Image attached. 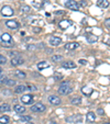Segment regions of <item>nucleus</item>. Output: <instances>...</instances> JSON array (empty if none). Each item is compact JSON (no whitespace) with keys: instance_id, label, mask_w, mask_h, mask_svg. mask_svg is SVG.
I'll return each instance as SVG.
<instances>
[{"instance_id":"1","label":"nucleus","mask_w":110,"mask_h":124,"mask_svg":"<svg viewBox=\"0 0 110 124\" xmlns=\"http://www.w3.org/2000/svg\"><path fill=\"white\" fill-rule=\"evenodd\" d=\"M72 91H73V88L70 87V84L68 81L62 82V85L59 88V93L62 94V96H67V94H69Z\"/></svg>"},{"instance_id":"2","label":"nucleus","mask_w":110,"mask_h":124,"mask_svg":"<svg viewBox=\"0 0 110 124\" xmlns=\"http://www.w3.org/2000/svg\"><path fill=\"white\" fill-rule=\"evenodd\" d=\"M46 110V107H45L43 103L38 102V103H34V104L31 107V111L32 112H36V113H41V112H44Z\"/></svg>"},{"instance_id":"3","label":"nucleus","mask_w":110,"mask_h":124,"mask_svg":"<svg viewBox=\"0 0 110 124\" xmlns=\"http://www.w3.org/2000/svg\"><path fill=\"white\" fill-rule=\"evenodd\" d=\"M83 120V115L82 114H74L72 116H67L65 119L66 123H79Z\"/></svg>"},{"instance_id":"4","label":"nucleus","mask_w":110,"mask_h":124,"mask_svg":"<svg viewBox=\"0 0 110 124\" xmlns=\"http://www.w3.org/2000/svg\"><path fill=\"white\" fill-rule=\"evenodd\" d=\"M65 6H66V8L72 9V10H75V11H77V10L80 9V6L76 2L75 0H67V1L65 2Z\"/></svg>"},{"instance_id":"5","label":"nucleus","mask_w":110,"mask_h":124,"mask_svg":"<svg viewBox=\"0 0 110 124\" xmlns=\"http://www.w3.org/2000/svg\"><path fill=\"white\" fill-rule=\"evenodd\" d=\"M1 14L5 16H13V9L11 7H9V6H5L1 9Z\"/></svg>"},{"instance_id":"6","label":"nucleus","mask_w":110,"mask_h":124,"mask_svg":"<svg viewBox=\"0 0 110 124\" xmlns=\"http://www.w3.org/2000/svg\"><path fill=\"white\" fill-rule=\"evenodd\" d=\"M33 100H34V97L32 94H23L21 97V101L24 104H31V103H33Z\"/></svg>"},{"instance_id":"7","label":"nucleus","mask_w":110,"mask_h":124,"mask_svg":"<svg viewBox=\"0 0 110 124\" xmlns=\"http://www.w3.org/2000/svg\"><path fill=\"white\" fill-rule=\"evenodd\" d=\"M23 64H24V59L21 58L20 56L12 57L11 58V65L12 66H20V65H23Z\"/></svg>"},{"instance_id":"8","label":"nucleus","mask_w":110,"mask_h":124,"mask_svg":"<svg viewBox=\"0 0 110 124\" xmlns=\"http://www.w3.org/2000/svg\"><path fill=\"white\" fill-rule=\"evenodd\" d=\"M61 43H62L61 38H57V36H51V38H50V44H51L52 46H59Z\"/></svg>"},{"instance_id":"9","label":"nucleus","mask_w":110,"mask_h":124,"mask_svg":"<svg viewBox=\"0 0 110 124\" xmlns=\"http://www.w3.org/2000/svg\"><path fill=\"white\" fill-rule=\"evenodd\" d=\"M6 25H7V28L12 29V30L19 28V23L16 20H8V21H6Z\"/></svg>"},{"instance_id":"10","label":"nucleus","mask_w":110,"mask_h":124,"mask_svg":"<svg viewBox=\"0 0 110 124\" xmlns=\"http://www.w3.org/2000/svg\"><path fill=\"white\" fill-rule=\"evenodd\" d=\"M49 102L53 105H59L61 104V99H59V97H56V96H50Z\"/></svg>"},{"instance_id":"11","label":"nucleus","mask_w":110,"mask_h":124,"mask_svg":"<svg viewBox=\"0 0 110 124\" xmlns=\"http://www.w3.org/2000/svg\"><path fill=\"white\" fill-rule=\"evenodd\" d=\"M86 120H87V123H94L95 120H96V114L94 112H88L86 114Z\"/></svg>"},{"instance_id":"12","label":"nucleus","mask_w":110,"mask_h":124,"mask_svg":"<svg viewBox=\"0 0 110 124\" xmlns=\"http://www.w3.org/2000/svg\"><path fill=\"white\" fill-rule=\"evenodd\" d=\"M97 6L99 8L106 9V8L109 7V0H97Z\"/></svg>"},{"instance_id":"13","label":"nucleus","mask_w":110,"mask_h":124,"mask_svg":"<svg viewBox=\"0 0 110 124\" xmlns=\"http://www.w3.org/2000/svg\"><path fill=\"white\" fill-rule=\"evenodd\" d=\"M62 67L63 68H67V69H70V68H76V64L74 63V62H64V63H62Z\"/></svg>"},{"instance_id":"14","label":"nucleus","mask_w":110,"mask_h":124,"mask_svg":"<svg viewBox=\"0 0 110 124\" xmlns=\"http://www.w3.org/2000/svg\"><path fill=\"white\" fill-rule=\"evenodd\" d=\"M79 47V44L76 42H70V43H67L65 45V48L66 49H69V51H73V49H76Z\"/></svg>"},{"instance_id":"15","label":"nucleus","mask_w":110,"mask_h":124,"mask_svg":"<svg viewBox=\"0 0 110 124\" xmlns=\"http://www.w3.org/2000/svg\"><path fill=\"white\" fill-rule=\"evenodd\" d=\"M2 84L8 87H13L17 85V82H16V80H13V79H7V78H5V79L2 80Z\"/></svg>"},{"instance_id":"16","label":"nucleus","mask_w":110,"mask_h":124,"mask_svg":"<svg viewBox=\"0 0 110 124\" xmlns=\"http://www.w3.org/2000/svg\"><path fill=\"white\" fill-rule=\"evenodd\" d=\"M72 25V22L68 21V20H62L61 22H59V28L63 29V30H65V29H67L68 26Z\"/></svg>"},{"instance_id":"17","label":"nucleus","mask_w":110,"mask_h":124,"mask_svg":"<svg viewBox=\"0 0 110 124\" xmlns=\"http://www.w3.org/2000/svg\"><path fill=\"white\" fill-rule=\"evenodd\" d=\"M86 39L89 43H95L98 41V36H97V35H94V34H90V33L86 35Z\"/></svg>"},{"instance_id":"18","label":"nucleus","mask_w":110,"mask_h":124,"mask_svg":"<svg viewBox=\"0 0 110 124\" xmlns=\"http://www.w3.org/2000/svg\"><path fill=\"white\" fill-rule=\"evenodd\" d=\"M26 91V86L24 85H19V86L16 87V89H14V92L16 93H22V92Z\"/></svg>"},{"instance_id":"19","label":"nucleus","mask_w":110,"mask_h":124,"mask_svg":"<svg viewBox=\"0 0 110 124\" xmlns=\"http://www.w3.org/2000/svg\"><path fill=\"white\" fill-rule=\"evenodd\" d=\"M14 111H16L18 114H22V113L25 112V108H24L23 105L17 104V105H14Z\"/></svg>"},{"instance_id":"20","label":"nucleus","mask_w":110,"mask_h":124,"mask_svg":"<svg viewBox=\"0 0 110 124\" xmlns=\"http://www.w3.org/2000/svg\"><path fill=\"white\" fill-rule=\"evenodd\" d=\"M38 69L42 70V69H45V68H49L50 67V64L47 63V62H40V63H38Z\"/></svg>"},{"instance_id":"21","label":"nucleus","mask_w":110,"mask_h":124,"mask_svg":"<svg viewBox=\"0 0 110 124\" xmlns=\"http://www.w3.org/2000/svg\"><path fill=\"white\" fill-rule=\"evenodd\" d=\"M1 41H2V42H11L12 41L11 35H10L9 33H3V34L1 35Z\"/></svg>"},{"instance_id":"22","label":"nucleus","mask_w":110,"mask_h":124,"mask_svg":"<svg viewBox=\"0 0 110 124\" xmlns=\"http://www.w3.org/2000/svg\"><path fill=\"white\" fill-rule=\"evenodd\" d=\"M70 103L74 105H78L82 103V98L80 97H74V98L70 99Z\"/></svg>"},{"instance_id":"23","label":"nucleus","mask_w":110,"mask_h":124,"mask_svg":"<svg viewBox=\"0 0 110 124\" xmlns=\"http://www.w3.org/2000/svg\"><path fill=\"white\" fill-rule=\"evenodd\" d=\"M14 76H17V77L20 78V79H24V78L26 77V74L23 73L22 70H16V71H14Z\"/></svg>"},{"instance_id":"24","label":"nucleus","mask_w":110,"mask_h":124,"mask_svg":"<svg viewBox=\"0 0 110 124\" xmlns=\"http://www.w3.org/2000/svg\"><path fill=\"white\" fill-rule=\"evenodd\" d=\"M10 110H11V108L7 103H3V104L0 105V112H9Z\"/></svg>"},{"instance_id":"25","label":"nucleus","mask_w":110,"mask_h":124,"mask_svg":"<svg viewBox=\"0 0 110 124\" xmlns=\"http://www.w3.org/2000/svg\"><path fill=\"white\" fill-rule=\"evenodd\" d=\"M82 92L84 94H86V96H90L93 93V89L89 88V87H84V88H82Z\"/></svg>"},{"instance_id":"26","label":"nucleus","mask_w":110,"mask_h":124,"mask_svg":"<svg viewBox=\"0 0 110 124\" xmlns=\"http://www.w3.org/2000/svg\"><path fill=\"white\" fill-rule=\"evenodd\" d=\"M9 116L8 115H3V116H0V124H8L9 123Z\"/></svg>"},{"instance_id":"27","label":"nucleus","mask_w":110,"mask_h":124,"mask_svg":"<svg viewBox=\"0 0 110 124\" xmlns=\"http://www.w3.org/2000/svg\"><path fill=\"white\" fill-rule=\"evenodd\" d=\"M62 59H63V57L61 55H54V56H52V61L53 62H62Z\"/></svg>"},{"instance_id":"28","label":"nucleus","mask_w":110,"mask_h":124,"mask_svg":"<svg viewBox=\"0 0 110 124\" xmlns=\"http://www.w3.org/2000/svg\"><path fill=\"white\" fill-rule=\"evenodd\" d=\"M22 12H23V13H30L31 12V8L29 7V6H22Z\"/></svg>"},{"instance_id":"29","label":"nucleus","mask_w":110,"mask_h":124,"mask_svg":"<svg viewBox=\"0 0 110 124\" xmlns=\"http://www.w3.org/2000/svg\"><path fill=\"white\" fill-rule=\"evenodd\" d=\"M26 91H36V87L32 85H26Z\"/></svg>"},{"instance_id":"30","label":"nucleus","mask_w":110,"mask_h":124,"mask_svg":"<svg viewBox=\"0 0 110 124\" xmlns=\"http://www.w3.org/2000/svg\"><path fill=\"white\" fill-rule=\"evenodd\" d=\"M20 120H21L22 122H25V123H26V122H30L32 119H31V116H28V115H23V116L20 117Z\"/></svg>"},{"instance_id":"31","label":"nucleus","mask_w":110,"mask_h":124,"mask_svg":"<svg viewBox=\"0 0 110 124\" xmlns=\"http://www.w3.org/2000/svg\"><path fill=\"white\" fill-rule=\"evenodd\" d=\"M7 63V58L3 55H0V65H5Z\"/></svg>"},{"instance_id":"32","label":"nucleus","mask_w":110,"mask_h":124,"mask_svg":"<svg viewBox=\"0 0 110 124\" xmlns=\"http://www.w3.org/2000/svg\"><path fill=\"white\" fill-rule=\"evenodd\" d=\"M54 78H55V80H62L63 79V76H62V74L55 73L54 74Z\"/></svg>"},{"instance_id":"33","label":"nucleus","mask_w":110,"mask_h":124,"mask_svg":"<svg viewBox=\"0 0 110 124\" xmlns=\"http://www.w3.org/2000/svg\"><path fill=\"white\" fill-rule=\"evenodd\" d=\"M2 46H5V47H12V46H13V43H12V41H11V42H2Z\"/></svg>"},{"instance_id":"34","label":"nucleus","mask_w":110,"mask_h":124,"mask_svg":"<svg viewBox=\"0 0 110 124\" xmlns=\"http://www.w3.org/2000/svg\"><path fill=\"white\" fill-rule=\"evenodd\" d=\"M26 48H28L29 51H34L35 48H38V46H36V45H28Z\"/></svg>"},{"instance_id":"35","label":"nucleus","mask_w":110,"mask_h":124,"mask_svg":"<svg viewBox=\"0 0 110 124\" xmlns=\"http://www.w3.org/2000/svg\"><path fill=\"white\" fill-rule=\"evenodd\" d=\"M105 24H106V26H107L108 29H110V18H108V19H106Z\"/></svg>"},{"instance_id":"36","label":"nucleus","mask_w":110,"mask_h":124,"mask_svg":"<svg viewBox=\"0 0 110 124\" xmlns=\"http://www.w3.org/2000/svg\"><path fill=\"white\" fill-rule=\"evenodd\" d=\"M97 114H99V115H103V114H105V112H103L102 109H98V110H97Z\"/></svg>"},{"instance_id":"37","label":"nucleus","mask_w":110,"mask_h":124,"mask_svg":"<svg viewBox=\"0 0 110 124\" xmlns=\"http://www.w3.org/2000/svg\"><path fill=\"white\" fill-rule=\"evenodd\" d=\"M11 56H19V52H11V53H9Z\"/></svg>"},{"instance_id":"38","label":"nucleus","mask_w":110,"mask_h":124,"mask_svg":"<svg viewBox=\"0 0 110 124\" xmlns=\"http://www.w3.org/2000/svg\"><path fill=\"white\" fill-rule=\"evenodd\" d=\"M55 14H56V16H64L65 12L64 11H55Z\"/></svg>"},{"instance_id":"39","label":"nucleus","mask_w":110,"mask_h":124,"mask_svg":"<svg viewBox=\"0 0 110 124\" xmlns=\"http://www.w3.org/2000/svg\"><path fill=\"white\" fill-rule=\"evenodd\" d=\"M5 78H6V76L3 75V74H1V73H0V82H2V80L5 79Z\"/></svg>"},{"instance_id":"40","label":"nucleus","mask_w":110,"mask_h":124,"mask_svg":"<svg viewBox=\"0 0 110 124\" xmlns=\"http://www.w3.org/2000/svg\"><path fill=\"white\" fill-rule=\"evenodd\" d=\"M79 63L82 64V65H86V64H87V61H85V59H79Z\"/></svg>"},{"instance_id":"41","label":"nucleus","mask_w":110,"mask_h":124,"mask_svg":"<svg viewBox=\"0 0 110 124\" xmlns=\"http://www.w3.org/2000/svg\"><path fill=\"white\" fill-rule=\"evenodd\" d=\"M40 29H39V28H33V32H40Z\"/></svg>"},{"instance_id":"42","label":"nucleus","mask_w":110,"mask_h":124,"mask_svg":"<svg viewBox=\"0 0 110 124\" xmlns=\"http://www.w3.org/2000/svg\"><path fill=\"white\" fill-rule=\"evenodd\" d=\"M25 124H33V123H32V122H26Z\"/></svg>"},{"instance_id":"43","label":"nucleus","mask_w":110,"mask_h":124,"mask_svg":"<svg viewBox=\"0 0 110 124\" xmlns=\"http://www.w3.org/2000/svg\"><path fill=\"white\" fill-rule=\"evenodd\" d=\"M102 124H110V122H105V123H102Z\"/></svg>"},{"instance_id":"44","label":"nucleus","mask_w":110,"mask_h":124,"mask_svg":"<svg viewBox=\"0 0 110 124\" xmlns=\"http://www.w3.org/2000/svg\"><path fill=\"white\" fill-rule=\"evenodd\" d=\"M0 73H2V69H1V68H0Z\"/></svg>"},{"instance_id":"45","label":"nucleus","mask_w":110,"mask_h":124,"mask_svg":"<svg viewBox=\"0 0 110 124\" xmlns=\"http://www.w3.org/2000/svg\"><path fill=\"white\" fill-rule=\"evenodd\" d=\"M109 44H110V43H109Z\"/></svg>"}]
</instances>
